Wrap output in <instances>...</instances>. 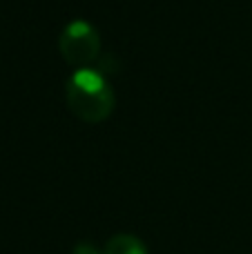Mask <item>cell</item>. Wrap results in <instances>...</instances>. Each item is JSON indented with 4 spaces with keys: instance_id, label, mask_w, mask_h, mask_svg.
<instances>
[{
    "instance_id": "6da1fadb",
    "label": "cell",
    "mask_w": 252,
    "mask_h": 254,
    "mask_svg": "<svg viewBox=\"0 0 252 254\" xmlns=\"http://www.w3.org/2000/svg\"><path fill=\"white\" fill-rule=\"evenodd\" d=\"M67 105L85 123H101L114 110V92L96 69H76L67 78Z\"/></svg>"
},
{
    "instance_id": "7a4b0ae2",
    "label": "cell",
    "mask_w": 252,
    "mask_h": 254,
    "mask_svg": "<svg viewBox=\"0 0 252 254\" xmlns=\"http://www.w3.org/2000/svg\"><path fill=\"white\" fill-rule=\"evenodd\" d=\"M58 49L69 65L83 69L89 63L96 61L101 54V36H98L96 27L89 25L87 20H74L61 31Z\"/></svg>"
},
{
    "instance_id": "3957f363",
    "label": "cell",
    "mask_w": 252,
    "mask_h": 254,
    "mask_svg": "<svg viewBox=\"0 0 252 254\" xmlns=\"http://www.w3.org/2000/svg\"><path fill=\"white\" fill-rule=\"evenodd\" d=\"M103 254H147V248L134 234H116L107 241Z\"/></svg>"
},
{
    "instance_id": "277c9868",
    "label": "cell",
    "mask_w": 252,
    "mask_h": 254,
    "mask_svg": "<svg viewBox=\"0 0 252 254\" xmlns=\"http://www.w3.org/2000/svg\"><path fill=\"white\" fill-rule=\"evenodd\" d=\"M74 254H101V252L96 250L94 243H78V246L74 248Z\"/></svg>"
}]
</instances>
